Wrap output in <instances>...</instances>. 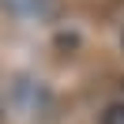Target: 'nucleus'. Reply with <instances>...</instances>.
<instances>
[{
	"label": "nucleus",
	"mask_w": 124,
	"mask_h": 124,
	"mask_svg": "<svg viewBox=\"0 0 124 124\" xmlns=\"http://www.w3.org/2000/svg\"><path fill=\"white\" fill-rule=\"evenodd\" d=\"M98 124H124V101H109V105L101 109Z\"/></svg>",
	"instance_id": "obj_1"
}]
</instances>
